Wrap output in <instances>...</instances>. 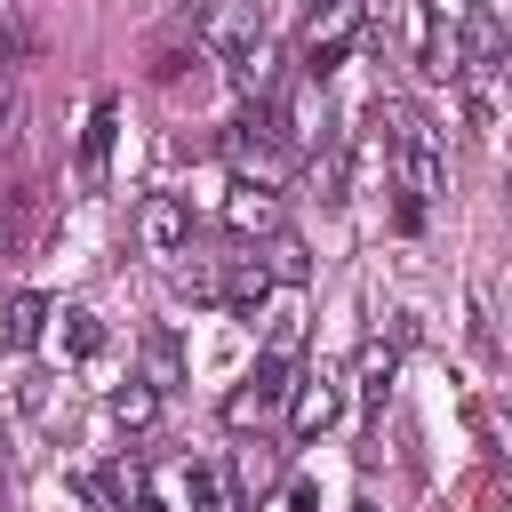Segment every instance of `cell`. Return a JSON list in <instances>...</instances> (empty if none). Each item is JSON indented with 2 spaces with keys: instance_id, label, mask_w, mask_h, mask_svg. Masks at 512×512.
I'll return each mask as SVG.
<instances>
[{
  "instance_id": "obj_1",
  "label": "cell",
  "mask_w": 512,
  "mask_h": 512,
  "mask_svg": "<svg viewBox=\"0 0 512 512\" xmlns=\"http://www.w3.org/2000/svg\"><path fill=\"white\" fill-rule=\"evenodd\" d=\"M376 120H384V144H392V160H400V200H392V216H400V232H424V208H432V192H440V136H432V120H424L408 96H384Z\"/></svg>"
},
{
  "instance_id": "obj_2",
  "label": "cell",
  "mask_w": 512,
  "mask_h": 512,
  "mask_svg": "<svg viewBox=\"0 0 512 512\" xmlns=\"http://www.w3.org/2000/svg\"><path fill=\"white\" fill-rule=\"evenodd\" d=\"M144 504L152 512H232V480L216 464H200V456H168V464H152Z\"/></svg>"
},
{
  "instance_id": "obj_3",
  "label": "cell",
  "mask_w": 512,
  "mask_h": 512,
  "mask_svg": "<svg viewBox=\"0 0 512 512\" xmlns=\"http://www.w3.org/2000/svg\"><path fill=\"white\" fill-rule=\"evenodd\" d=\"M224 160H232V176H240V184H264V192L288 176V136L272 128V112H264V104H256V112H240V120L224 128Z\"/></svg>"
},
{
  "instance_id": "obj_4",
  "label": "cell",
  "mask_w": 512,
  "mask_h": 512,
  "mask_svg": "<svg viewBox=\"0 0 512 512\" xmlns=\"http://www.w3.org/2000/svg\"><path fill=\"white\" fill-rule=\"evenodd\" d=\"M360 40H368V8H360V0L312 8V24H304V80H328L336 64H352Z\"/></svg>"
},
{
  "instance_id": "obj_5",
  "label": "cell",
  "mask_w": 512,
  "mask_h": 512,
  "mask_svg": "<svg viewBox=\"0 0 512 512\" xmlns=\"http://www.w3.org/2000/svg\"><path fill=\"white\" fill-rule=\"evenodd\" d=\"M288 392H296V360H280V352H256V368L224 392V424L232 432H248V424H264L272 408H288Z\"/></svg>"
},
{
  "instance_id": "obj_6",
  "label": "cell",
  "mask_w": 512,
  "mask_h": 512,
  "mask_svg": "<svg viewBox=\"0 0 512 512\" xmlns=\"http://www.w3.org/2000/svg\"><path fill=\"white\" fill-rule=\"evenodd\" d=\"M72 488H80L96 512H128V504H144V496H152V472L120 448V456H104V464H80V472H72Z\"/></svg>"
},
{
  "instance_id": "obj_7",
  "label": "cell",
  "mask_w": 512,
  "mask_h": 512,
  "mask_svg": "<svg viewBox=\"0 0 512 512\" xmlns=\"http://www.w3.org/2000/svg\"><path fill=\"white\" fill-rule=\"evenodd\" d=\"M504 56H512V32H504V16H496L488 0H472V8L456 16V72L488 80V72H496Z\"/></svg>"
},
{
  "instance_id": "obj_8",
  "label": "cell",
  "mask_w": 512,
  "mask_h": 512,
  "mask_svg": "<svg viewBox=\"0 0 512 512\" xmlns=\"http://www.w3.org/2000/svg\"><path fill=\"white\" fill-rule=\"evenodd\" d=\"M336 416H344V376L320 360V368H304L296 392H288V432H296V440H320Z\"/></svg>"
},
{
  "instance_id": "obj_9",
  "label": "cell",
  "mask_w": 512,
  "mask_h": 512,
  "mask_svg": "<svg viewBox=\"0 0 512 512\" xmlns=\"http://www.w3.org/2000/svg\"><path fill=\"white\" fill-rule=\"evenodd\" d=\"M136 240H144L152 256H184V248H192V208H184L176 192H152V200L136 208Z\"/></svg>"
},
{
  "instance_id": "obj_10",
  "label": "cell",
  "mask_w": 512,
  "mask_h": 512,
  "mask_svg": "<svg viewBox=\"0 0 512 512\" xmlns=\"http://www.w3.org/2000/svg\"><path fill=\"white\" fill-rule=\"evenodd\" d=\"M112 128H120V96H96V104H88V128H80V184H88V192H104Z\"/></svg>"
},
{
  "instance_id": "obj_11",
  "label": "cell",
  "mask_w": 512,
  "mask_h": 512,
  "mask_svg": "<svg viewBox=\"0 0 512 512\" xmlns=\"http://www.w3.org/2000/svg\"><path fill=\"white\" fill-rule=\"evenodd\" d=\"M264 296H272V264H264V256H232V264L216 272V304H232L240 320H256Z\"/></svg>"
},
{
  "instance_id": "obj_12",
  "label": "cell",
  "mask_w": 512,
  "mask_h": 512,
  "mask_svg": "<svg viewBox=\"0 0 512 512\" xmlns=\"http://www.w3.org/2000/svg\"><path fill=\"white\" fill-rule=\"evenodd\" d=\"M48 320H56V304H48L40 288H16V296L0 304V352H32V344L48 336Z\"/></svg>"
},
{
  "instance_id": "obj_13",
  "label": "cell",
  "mask_w": 512,
  "mask_h": 512,
  "mask_svg": "<svg viewBox=\"0 0 512 512\" xmlns=\"http://www.w3.org/2000/svg\"><path fill=\"white\" fill-rule=\"evenodd\" d=\"M352 376H360V400H368V416H384V400H392V376H400V344H392V336H368Z\"/></svg>"
},
{
  "instance_id": "obj_14",
  "label": "cell",
  "mask_w": 512,
  "mask_h": 512,
  "mask_svg": "<svg viewBox=\"0 0 512 512\" xmlns=\"http://www.w3.org/2000/svg\"><path fill=\"white\" fill-rule=\"evenodd\" d=\"M224 224H232V232H264V240H272V232H280V200H272L264 184H232Z\"/></svg>"
},
{
  "instance_id": "obj_15",
  "label": "cell",
  "mask_w": 512,
  "mask_h": 512,
  "mask_svg": "<svg viewBox=\"0 0 512 512\" xmlns=\"http://www.w3.org/2000/svg\"><path fill=\"white\" fill-rule=\"evenodd\" d=\"M104 408H112V424H120V432H144V424L160 416V384L128 376V384H112V400H104Z\"/></svg>"
},
{
  "instance_id": "obj_16",
  "label": "cell",
  "mask_w": 512,
  "mask_h": 512,
  "mask_svg": "<svg viewBox=\"0 0 512 512\" xmlns=\"http://www.w3.org/2000/svg\"><path fill=\"white\" fill-rule=\"evenodd\" d=\"M56 344H64V360H96V352H104V320L80 312V304L56 312Z\"/></svg>"
},
{
  "instance_id": "obj_17",
  "label": "cell",
  "mask_w": 512,
  "mask_h": 512,
  "mask_svg": "<svg viewBox=\"0 0 512 512\" xmlns=\"http://www.w3.org/2000/svg\"><path fill=\"white\" fill-rule=\"evenodd\" d=\"M144 384H160V392H168V384H184V344H176L168 328H152V336H144Z\"/></svg>"
},
{
  "instance_id": "obj_18",
  "label": "cell",
  "mask_w": 512,
  "mask_h": 512,
  "mask_svg": "<svg viewBox=\"0 0 512 512\" xmlns=\"http://www.w3.org/2000/svg\"><path fill=\"white\" fill-rule=\"evenodd\" d=\"M264 264H272V280H312V256H304V240H288V232H272V248H264Z\"/></svg>"
},
{
  "instance_id": "obj_19",
  "label": "cell",
  "mask_w": 512,
  "mask_h": 512,
  "mask_svg": "<svg viewBox=\"0 0 512 512\" xmlns=\"http://www.w3.org/2000/svg\"><path fill=\"white\" fill-rule=\"evenodd\" d=\"M272 480H280V448H272V440H256V448H240V488H248V496H264Z\"/></svg>"
},
{
  "instance_id": "obj_20",
  "label": "cell",
  "mask_w": 512,
  "mask_h": 512,
  "mask_svg": "<svg viewBox=\"0 0 512 512\" xmlns=\"http://www.w3.org/2000/svg\"><path fill=\"white\" fill-rule=\"evenodd\" d=\"M296 344H304V320H296V312H272V336H264V352L296 360Z\"/></svg>"
},
{
  "instance_id": "obj_21",
  "label": "cell",
  "mask_w": 512,
  "mask_h": 512,
  "mask_svg": "<svg viewBox=\"0 0 512 512\" xmlns=\"http://www.w3.org/2000/svg\"><path fill=\"white\" fill-rule=\"evenodd\" d=\"M296 512H320V496H312V488H296Z\"/></svg>"
},
{
  "instance_id": "obj_22",
  "label": "cell",
  "mask_w": 512,
  "mask_h": 512,
  "mask_svg": "<svg viewBox=\"0 0 512 512\" xmlns=\"http://www.w3.org/2000/svg\"><path fill=\"white\" fill-rule=\"evenodd\" d=\"M0 472H8V432H0Z\"/></svg>"
},
{
  "instance_id": "obj_23",
  "label": "cell",
  "mask_w": 512,
  "mask_h": 512,
  "mask_svg": "<svg viewBox=\"0 0 512 512\" xmlns=\"http://www.w3.org/2000/svg\"><path fill=\"white\" fill-rule=\"evenodd\" d=\"M352 512H376V504H352Z\"/></svg>"
},
{
  "instance_id": "obj_24",
  "label": "cell",
  "mask_w": 512,
  "mask_h": 512,
  "mask_svg": "<svg viewBox=\"0 0 512 512\" xmlns=\"http://www.w3.org/2000/svg\"><path fill=\"white\" fill-rule=\"evenodd\" d=\"M312 8H328V0H312Z\"/></svg>"
}]
</instances>
